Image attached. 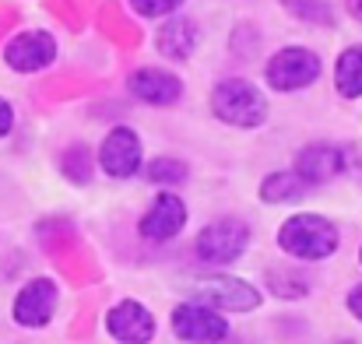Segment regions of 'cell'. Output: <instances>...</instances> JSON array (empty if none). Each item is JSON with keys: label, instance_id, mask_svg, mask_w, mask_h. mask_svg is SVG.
<instances>
[{"label": "cell", "instance_id": "14", "mask_svg": "<svg viewBox=\"0 0 362 344\" xmlns=\"http://www.w3.org/2000/svg\"><path fill=\"white\" fill-rule=\"evenodd\" d=\"M155 42H158V53H165L173 60H187L197 46V28H194L190 18H173L158 28Z\"/></svg>", "mask_w": 362, "mask_h": 344}, {"label": "cell", "instance_id": "10", "mask_svg": "<svg viewBox=\"0 0 362 344\" xmlns=\"http://www.w3.org/2000/svg\"><path fill=\"white\" fill-rule=\"evenodd\" d=\"M296 172H299L310 186L331 183L334 176L345 172V151L334 148V144H310V148L299 151V158H296Z\"/></svg>", "mask_w": 362, "mask_h": 344}, {"label": "cell", "instance_id": "8", "mask_svg": "<svg viewBox=\"0 0 362 344\" xmlns=\"http://www.w3.org/2000/svg\"><path fill=\"white\" fill-rule=\"evenodd\" d=\"M57 309V288L46 278H35L21 288V295L14 299V320L21 327H46L49 316Z\"/></svg>", "mask_w": 362, "mask_h": 344}, {"label": "cell", "instance_id": "17", "mask_svg": "<svg viewBox=\"0 0 362 344\" xmlns=\"http://www.w3.org/2000/svg\"><path fill=\"white\" fill-rule=\"evenodd\" d=\"M148 179L151 183H183L187 179V165L176 158H155L148 165Z\"/></svg>", "mask_w": 362, "mask_h": 344}, {"label": "cell", "instance_id": "15", "mask_svg": "<svg viewBox=\"0 0 362 344\" xmlns=\"http://www.w3.org/2000/svg\"><path fill=\"white\" fill-rule=\"evenodd\" d=\"M306 190H310V183H306L296 169H292V172H274V176L264 179L260 201H267V204H285V201H299Z\"/></svg>", "mask_w": 362, "mask_h": 344}, {"label": "cell", "instance_id": "20", "mask_svg": "<svg viewBox=\"0 0 362 344\" xmlns=\"http://www.w3.org/2000/svg\"><path fill=\"white\" fill-rule=\"evenodd\" d=\"M349 309H352V316L362 320V285H356V288L349 292Z\"/></svg>", "mask_w": 362, "mask_h": 344}, {"label": "cell", "instance_id": "16", "mask_svg": "<svg viewBox=\"0 0 362 344\" xmlns=\"http://www.w3.org/2000/svg\"><path fill=\"white\" fill-rule=\"evenodd\" d=\"M334 85L345 99H359L362 95V46H352L338 57L334 64Z\"/></svg>", "mask_w": 362, "mask_h": 344}, {"label": "cell", "instance_id": "19", "mask_svg": "<svg viewBox=\"0 0 362 344\" xmlns=\"http://www.w3.org/2000/svg\"><path fill=\"white\" fill-rule=\"evenodd\" d=\"M130 4H134V11L144 14V18H162V14H173L183 0H130Z\"/></svg>", "mask_w": 362, "mask_h": 344}, {"label": "cell", "instance_id": "21", "mask_svg": "<svg viewBox=\"0 0 362 344\" xmlns=\"http://www.w3.org/2000/svg\"><path fill=\"white\" fill-rule=\"evenodd\" d=\"M11 123H14V113H11V106H7V102L0 99V137H4V134L11 130Z\"/></svg>", "mask_w": 362, "mask_h": 344}, {"label": "cell", "instance_id": "7", "mask_svg": "<svg viewBox=\"0 0 362 344\" xmlns=\"http://www.w3.org/2000/svg\"><path fill=\"white\" fill-rule=\"evenodd\" d=\"M187 225V208L176 194H158L151 201V208L141 218V235L151 242H169L173 235H180Z\"/></svg>", "mask_w": 362, "mask_h": 344}, {"label": "cell", "instance_id": "9", "mask_svg": "<svg viewBox=\"0 0 362 344\" xmlns=\"http://www.w3.org/2000/svg\"><path fill=\"white\" fill-rule=\"evenodd\" d=\"M4 57H7V64H11L14 71L32 74V71H42L46 64H53L57 42H53V35H46V32H21V35L7 46Z\"/></svg>", "mask_w": 362, "mask_h": 344}, {"label": "cell", "instance_id": "22", "mask_svg": "<svg viewBox=\"0 0 362 344\" xmlns=\"http://www.w3.org/2000/svg\"><path fill=\"white\" fill-rule=\"evenodd\" d=\"M349 11H352V18L362 21V0H349Z\"/></svg>", "mask_w": 362, "mask_h": 344}, {"label": "cell", "instance_id": "12", "mask_svg": "<svg viewBox=\"0 0 362 344\" xmlns=\"http://www.w3.org/2000/svg\"><path fill=\"white\" fill-rule=\"evenodd\" d=\"M130 92H134V99H141L148 106H173L183 95V85H180V78H173L165 71L144 67V71L130 74Z\"/></svg>", "mask_w": 362, "mask_h": 344}, {"label": "cell", "instance_id": "11", "mask_svg": "<svg viewBox=\"0 0 362 344\" xmlns=\"http://www.w3.org/2000/svg\"><path fill=\"white\" fill-rule=\"evenodd\" d=\"M106 327L117 341L127 344H144L155 338V320L141 302H117L106 316Z\"/></svg>", "mask_w": 362, "mask_h": 344}, {"label": "cell", "instance_id": "6", "mask_svg": "<svg viewBox=\"0 0 362 344\" xmlns=\"http://www.w3.org/2000/svg\"><path fill=\"white\" fill-rule=\"evenodd\" d=\"M99 165L113 179H130L141 169V137L130 126H113L99 148Z\"/></svg>", "mask_w": 362, "mask_h": 344}, {"label": "cell", "instance_id": "2", "mask_svg": "<svg viewBox=\"0 0 362 344\" xmlns=\"http://www.w3.org/2000/svg\"><path fill=\"white\" fill-rule=\"evenodd\" d=\"M211 109L218 119L233 123V126H257L264 123L267 116V99L250 85V81H240V78H229L222 85H215L211 92Z\"/></svg>", "mask_w": 362, "mask_h": 344}, {"label": "cell", "instance_id": "1", "mask_svg": "<svg viewBox=\"0 0 362 344\" xmlns=\"http://www.w3.org/2000/svg\"><path fill=\"white\" fill-rule=\"evenodd\" d=\"M278 246L299 260H324L338 249V229L324 215H292L278 229Z\"/></svg>", "mask_w": 362, "mask_h": 344}, {"label": "cell", "instance_id": "13", "mask_svg": "<svg viewBox=\"0 0 362 344\" xmlns=\"http://www.w3.org/2000/svg\"><path fill=\"white\" fill-rule=\"evenodd\" d=\"M201 302H211L215 309H257L260 306V295L243 285L236 278H218V281H208L201 288Z\"/></svg>", "mask_w": 362, "mask_h": 344}, {"label": "cell", "instance_id": "3", "mask_svg": "<svg viewBox=\"0 0 362 344\" xmlns=\"http://www.w3.org/2000/svg\"><path fill=\"white\" fill-rule=\"evenodd\" d=\"M320 78V57L303 46H285L267 60V85L278 92H296L306 88Z\"/></svg>", "mask_w": 362, "mask_h": 344}, {"label": "cell", "instance_id": "18", "mask_svg": "<svg viewBox=\"0 0 362 344\" xmlns=\"http://www.w3.org/2000/svg\"><path fill=\"white\" fill-rule=\"evenodd\" d=\"M285 7L303 18V21H317V25H327L331 21V7L324 0H285Z\"/></svg>", "mask_w": 362, "mask_h": 344}, {"label": "cell", "instance_id": "5", "mask_svg": "<svg viewBox=\"0 0 362 344\" xmlns=\"http://www.w3.org/2000/svg\"><path fill=\"white\" fill-rule=\"evenodd\" d=\"M173 334L180 341H226L229 324L211 302H183L173 309Z\"/></svg>", "mask_w": 362, "mask_h": 344}, {"label": "cell", "instance_id": "4", "mask_svg": "<svg viewBox=\"0 0 362 344\" xmlns=\"http://www.w3.org/2000/svg\"><path fill=\"white\" fill-rule=\"evenodd\" d=\"M246 242H250L246 222H240V218H218V222H211L208 229L197 235V256L204 263H211V267H222V263L240 260Z\"/></svg>", "mask_w": 362, "mask_h": 344}]
</instances>
